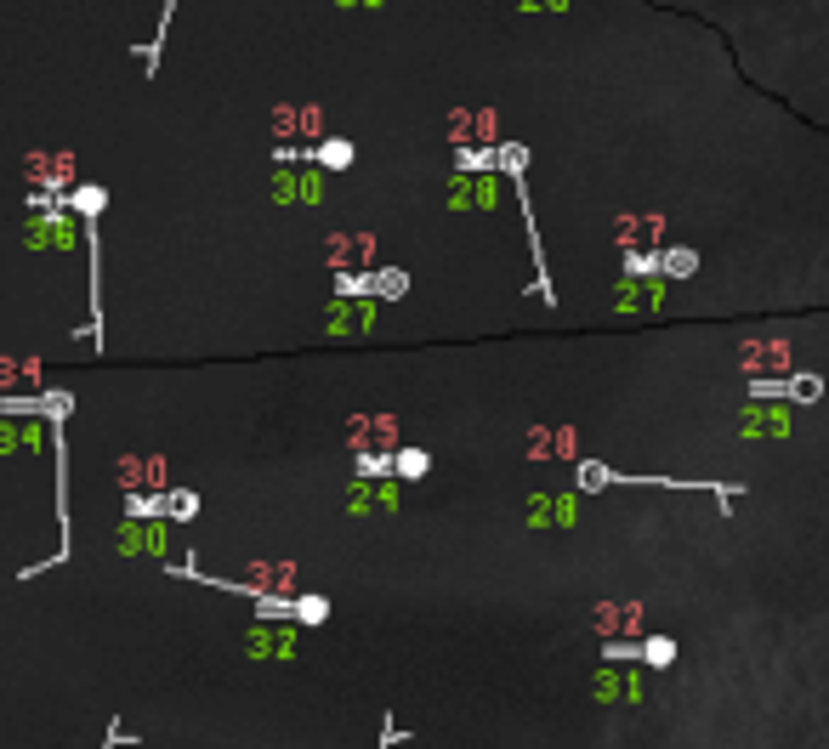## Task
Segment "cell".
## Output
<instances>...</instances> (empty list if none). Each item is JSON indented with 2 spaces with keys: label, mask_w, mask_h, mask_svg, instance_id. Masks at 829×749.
<instances>
[{
  "label": "cell",
  "mask_w": 829,
  "mask_h": 749,
  "mask_svg": "<svg viewBox=\"0 0 829 749\" xmlns=\"http://www.w3.org/2000/svg\"><path fill=\"white\" fill-rule=\"evenodd\" d=\"M449 137L455 142H494V114L489 108H455L449 114Z\"/></svg>",
  "instance_id": "6da1fadb"
},
{
  "label": "cell",
  "mask_w": 829,
  "mask_h": 749,
  "mask_svg": "<svg viewBox=\"0 0 829 749\" xmlns=\"http://www.w3.org/2000/svg\"><path fill=\"white\" fill-rule=\"evenodd\" d=\"M500 199V182L483 171H460L455 176V205H494Z\"/></svg>",
  "instance_id": "7a4b0ae2"
},
{
  "label": "cell",
  "mask_w": 829,
  "mask_h": 749,
  "mask_svg": "<svg viewBox=\"0 0 829 749\" xmlns=\"http://www.w3.org/2000/svg\"><path fill=\"white\" fill-rule=\"evenodd\" d=\"M69 176H74L69 154H29V182H40V188H63Z\"/></svg>",
  "instance_id": "3957f363"
},
{
  "label": "cell",
  "mask_w": 829,
  "mask_h": 749,
  "mask_svg": "<svg viewBox=\"0 0 829 749\" xmlns=\"http://www.w3.org/2000/svg\"><path fill=\"white\" fill-rule=\"evenodd\" d=\"M29 244H52V250H69V244H74V227H69V216H57V210H46V216H35V222H29Z\"/></svg>",
  "instance_id": "277c9868"
},
{
  "label": "cell",
  "mask_w": 829,
  "mask_h": 749,
  "mask_svg": "<svg viewBox=\"0 0 829 749\" xmlns=\"http://www.w3.org/2000/svg\"><path fill=\"white\" fill-rule=\"evenodd\" d=\"M273 193H279L284 205H296V199H318V176H307V171H279V176H273Z\"/></svg>",
  "instance_id": "5b68a950"
},
{
  "label": "cell",
  "mask_w": 829,
  "mask_h": 749,
  "mask_svg": "<svg viewBox=\"0 0 829 749\" xmlns=\"http://www.w3.org/2000/svg\"><path fill=\"white\" fill-rule=\"evenodd\" d=\"M273 125H279V137H318V108H279Z\"/></svg>",
  "instance_id": "8992f818"
},
{
  "label": "cell",
  "mask_w": 829,
  "mask_h": 749,
  "mask_svg": "<svg viewBox=\"0 0 829 749\" xmlns=\"http://www.w3.org/2000/svg\"><path fill=\"white\" fill-rule=\"evenodd\" d=\"M398 437V426H392L387 415H375V420H353V443H392Z\"/></svg>",
  "instance_id": "52a82bcc"
},
{
  "label": "cell",
  "mask_w": 829,
  "mask_h": 749,
  "mask_svg": "<svg viewBox=\"0 0 829 749\" xmlns=\"http://www.w3.org/2000/svg\"><path fill=\"white\" fill-rule=\"evenodd\" d=\"M574 517V500H534L529 506V523H568Z\"/></svg>",
  "instance_id": "ba28073f"
},
{
  "label": "cell",
  "mask_w": 829,
  "mask_h": 749,
  "mask_svg": "<svg viewBox=\"0 0 829 749\" xmlns=\"http://www.w3.org/2000/svg\"><path fill=\"white\" fill-rule=\"evenodd\" d=\"M784 426H790L784 409H750V415H744V432H784Z\"/></svg>",
  "instance_id": "9c48e42d"
},
{
  "label": "cell",
  "mask_w": 829,
  "mask_h": 749,
  "mask_svg": "<svg viewBox=\"0 0 829 749\" xmlns=\"http://www.w3.org/2000/svg\"><path fill=\"white\" fill-rule=\"evenodd\" d=\"M636 653H642V659H648L653 670H665V664L676 659V642H671V636H648V642L636 647Z\"/></svg>",
  "instance_id": "30bf717a"
},
{
  "label": "cell",
  "mask_w": 829,
  "mask_h": 749,
  "mask_svg": "<svg viewBox=\"0 0 829 749\" xmlns=\"http://www.w3.org/2000/svg\"><path fill=\"white\" fill-rule=\"evenodd\" d=\"M790 392H784V398L790 403H818V392H824V381H818V375H790Z\"/></svg>",
  "instance_id": "8fae6325"
},
{
  "label": "cell",
  "mask_w": 829,
  "mask_h": 749,
  "mask_svg": "<svg viewBox=\"0 0 829 749\" xmlns=\"http://www.w3.org/2000/svg\"><path fill=\"white\" fill-rule=\"evenodd\" d=\"M125 551H159L165 545V528H125Z\"/></svg>",
  "instance_id": "7c38bea8"
},
{
  "label": "cell",
  "mask_w": 829,
  "mask_h": 749,
  "mask_svg": "<svg viewBox=\"0 0 829 749\" xmlns=\"http://www.w3.org/2000/svg\"><path fill=\"white\" fill-rule=\"evenodd\" d=\"M318 165H330V171H341V165H347V159H353V148H347V142H324V148H318Z\"/></svg>",
  "instance_id": "4fadbf2b"
},
{
  "label": "cell",
  "mask_w": 829,
  "mask_h": 749,
  "mask_svg": "<svg viewBox=\"0 0 829 749\" xmlns=\"http://www.w3.org/2000/svg\"><path fill=\"white\" fill-rule=\"evenodd\" d=\"M659 267H665L671 279H688L693 273V250H671V256H659Z\"/></svg>",
  "instance_id": "5bb4252c"
},
{
  "label": "cell",
  "mask_w": 829,
  "mask_h": 749,
  "mask_svg": "<svg viewBox=\"0 0 829 749\" xmlns=\"http://www.w3.org/2000/svg\"><path fill=\"white\" fill-rule=\"evenodd\" d=\"M103 205H108V193H103V188H80V193H74V210H86V216H97Z\"/></svg>",
  "instance_id": "9a60e30c"
},
{
  "label": "cell",
  "mask_w": 829,
  "mask_h": 749,
  "mask_svg": "<svg viewBox=\"0 0 829 749\" xmlns=\"http://www.w3.org/2000/svg\"><path fill=\"white\" fill-rule=\"evenodd\" d=\"M398 471H404V477H421V471H426V454H415V449H398Z\"/></svg>",
  "instance_id": "2e32d148"
},
{
  "label": "cell",
  "mask_w": 829,
  "mask_h": 749,
  "mask_svg": "<svg viewBox=\"0 0 829 749\" xmlns=\"http://www.w3.org/2000/svg\"><path fill=\"white\" fill-rule=\"evenodd\" d=\"M324 602H318V596H307V602H296V619H307V625H318V619H324Z\"/></svg>",
  "instance_id": "e0dca14e"
},
{
  "label": "cell",
  "mask_w": 829,
  "mask_h": 749,
  "mask_svg": "<svg viewBox=\"0 0 829 749\" xmlns=\"http://www.w3.org/2000/svg\"><path fill=\"white\" fill-rule=\"evenodd\" d=\"M523 6H563V0H523Z\"/></svg>",
  "instance_id": "ac0fdd59"
}]
</instances>
